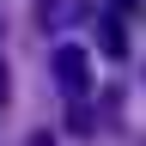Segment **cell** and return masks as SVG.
I'll return each instance as SVG.
<instances>
[{
  "label": "cell",
  "instance_id": "8992f818",
  "mask_svg": "<svg viewBox=\"0 0 146 146\" xmlns=\"http://www.w3.org/2000/svg\"><path fill=\"white\" fill-rule=\"evenodd\" d=\"M122 6H134V0H122Z\"/></svg>",
  "mask_w": 146,
  "mask_h": 146
},
{
  "label": "cell",
  "instance_id": "6da1fadb",
  "mask_svg": "<svg viewBox=\"0 0 146 146\" xmlns=\"http://www.w3.org/2000/svg\"><path fill=\"white\" fill-rule=\"evenodd\" d=\"M55 85H61L67 98H91V55L79 43H61V49H55Z\"/></svg>",
  "mask_w": 146,
  "mask_h": 146
},
{
  "label": "cell",
  "instance_id": "277c9868",
  "mask_svg": "<svg viewBox=\"0 0 146 146\" xmlns=\"http://www.w3.org/2000/svg\"><path fill=\"white\" fill-rule=\"evenodd\" d=\"M25 146H55V134H31V140H25Z\"/></svg>",
  "mask_w": 146,
  "mask_h": 146
},
{
  "label": "cell",
  "instance_id": "7a4b0ae2",
  "mask_svg": "<svg viewBox=\"0 0 146 146\" xmlns=\"http://www.w3.org/2000/svg\"><path fill=\"white\" fill-rule=\"evenodd\" d=\"M98 49L116 55V61L128 55V18H122V12H104V25H98Z\"/></svg>",
  "mask_w": 146,
  "mask_h": 146
},
{
  "label": "cell",
  "instance_id": "5b68a950",
  "mask_svg": "<svg viewBox=\"0 0 146 146\" xmlns=\"http://www.w3.org/2000/svg\"><path fill=\"white\" fill-rule=\"evenodd\" d=\"M0 98H6V61H0Z\"/></svg>",
  "mask_w": 146,
  "mask_h": 146
},
{
  "label": "cell",
  "instance_id": "3957f363",
  "mask_svg": "<svg viewBox=\"0 0 146 146\" xmlns=\"http://www.w3.org/2000/svg\"><path fill=\"white\" fill-rule=\"evenodd\" d=\"M67 18V0H36V31H61Z\"/></svg>",
  "mask_w": 146,
  "mask_h": 146
}]
</instances>
